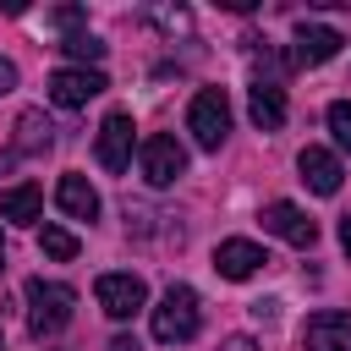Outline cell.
I'll return each mask as SVG.
<instances>
[{
	"instance_id": "obj_1",
	"label": "cell",
	"mask_w": 351,
	"mask_h": 351,
	"mask_svg": "<svg viewBox=\"0 0 351 351\" xmlns=\"http://www.w3.org/2000/svg\"><path fill=\"white\" fill-rule=\"evenodd\" d=\"M71 313H77V291H71V285L44 280V274L27 280V329H33L38 340H44V335H60V329L71 324Z\"/></svg>"
},
{
	"instance_id": "obj_2",
	"label": "cell",
	"mask_w": 351,
	"mask_h": 351,
	"mask_svg": "<svg viewBox=\"0 0 351 351\" xmlns=\"http://www.w3.org/2000/svg\"><path fill=\"white\" fill-rule=\"evenodd\" d=\"M197 324H203L197 291H192V285H170V291L159 296V307H154V340H159V346H181V340L197 335Z\"/></svg>"
},
{
	"instance_id": "obj_3",
	"label": "cell",
	"mask_w": 351,
	"mask_h": 351,
	"mask_svg": "<svg viewBox=\"0 0 351 351\" xmlns=\"http://www.w3.org/2000/svg\"><path fill=\"white\" fill-rule=\"evenodd\" d=\"M186 132H192L197 148L219 154V143L230 137V99H225V88H203V93L192 99V110H186Z\"/></svg>"
},
{
	"instance_id": "obj_4",
	"label": "cell",
	"mask_w": 351,
	"mask_h": 351,
	"mask_svg": "<svg viewBox=\"0 0 351 351\" xmlns=\"http://www.w3.org/2000/svg\"><path fill=\"white\" fill-rule=\"evenodd\" d=\"M137 159H143V181H148V186H176V181L186 176V148H181L176 137H165V132L143 137Z\"/></svg>"
},
{
	"instance_id": "obj_5",
	"label": "cell",
	"mask_w": 351,
	"mask_h": 351,
	"mask_svg": "<svg viewBox=\"0 0 351 351\" xmlns=\"http://www.w3.org/2000/svg\"><path fill=\"white\" fill-rule=\"evenodd\" d=\"M110 82H104V71H88V66H60V71H49V104H60V110H82L88 99H99Z\"/></svg>"
},
{
	"instance_id": "obj_6",
	"label": "cell",
	"mask_w": 351,
	"mask_h": 351,
	"mask_svg": "<svg viewBox=\"0 0 351 351\" xmlns=\"http://www.w3.org/2000/svg\"><path fill=\"white\" fill-rule=\"evenodd\" d=\"M93 296H99V307L110 318H137L148 307V285L137 274H99L93 280Z\"/></svg>"
},
{
	"instance_id": "obj_7",
	"label": "cell",
	"mask_w": 351,
	"mask_h": 351,
	"mask_svg": "<svg viewBox=\"0 0 351 351\" xmlns=\"http://www.w3.org/2000/svg\"><path fill=\"white\" fill-rule=\"evenodd\" d=\"M258 219H263V230H269V236H280V241H291V247H302V252L318 241V225H313L296 203H285V197L263 203V214H258Z\"/></svg>"
},
{
	"instance_id": "obj_8",
	"label": "cell",
	"mask_w": 351,
	"mask_h": 351,
	"mask_svg": "<svg viewBox=\"0 0 351 351\" xmlns=\"http://www.w3.org/2000/svg\"><path fill=\"white\" fill-rule=\"evenodd\" d=\"M302 351H351V313L324 307L302 324Z\"/></svg>"
},
{
	"instance_id": "obj_9",
	"label": "cell",
	"mask_w": 351,
	"mask_h": 351,
	"mask_svg": "<svg viewBox=\"0 0 351 351\" xmlns=\"http://www.w3.org/2000/svg\"><path fill=\"white\" fill-rule=\"evenodd\" d=\"M132 115L126 110H110L104 115V126H99V165L110 170V176H121L126 165H132Z\"/></svg>"
},
{
	"instance_id": "obj_10",
	"label": "cell",
	"mask_w": 351,
	"mask_h": 351,
	"mask_svg": "<svg viewBox=\"0 0 351 351\" xmlns=\"http://www.w3.org/2000/svg\"><path fill=\"white\" fill-rule=\"evenodd\" d=\"M296 170H302V181H307L318 197H335V192H340V181H346L340 154H329V148H318V143H307V148L296 154Z\"/></svg>"
},
{
	"instance_id": "obj_11",
	"label": "cell",
	"mask_w": 351,
	"mask_h": 351,
	"mask_svg": "<svg viewBox=\"0 0 351 351\" xmlns=\"http://www.w3.org/2000/svg\"><path fill=\"white\" fill-rule=\"evenodd\" d=\"M263 263H269V252H263L258 241H247V236H230V241L214 247V269H219V280H252Z\"/></svg>"
},
{
	"instance_id": "obj_12",
	"label": "cell",
	"mask_w": 351,
	"mask_h": 351,
	"mask_svg": "<svg viewBox=\"0 0 351 351\" xmlns=\"http://www.w3.org/2000/svg\"><path fill=\"white\" fill-rule=\"evenodd\" d=\"M340 44H346V38H340L335 27L302 22V27H296V49H291V60H296V66H324V60L340 55Z\"/></svg>"
},
{
	"instance_id": "obj_13",
	"label": "cell",
	"mask_w": 351,
	"mask_h": 351,
	"mask_svg": "<svg viewBox=\"0 0 351 351\" xmlns=\"http://www.w3.org/2000/svg\"><path fill=\"white\" fill-rule=\"evenodd\" d=\"M38 214H44V186L22 181V186H5L0 192V219L5 225H38Z\"/></svg>"
},
{
	"instance_id": "obj_14",
	"label": "cell",
	"mask_w": 351,
	"mask_h": 351,
	"mask_svg": "<svg viewBox=\"0 0 351 351\" xmlns=\"http://www.w3.org/2000/svg\"><path fill=\"white\" fill-rule=\"evenodd\" d=\"M55 203L71 219H99V192L88 186V176H60L55 181Z\"/></svg>"
},
{
	"instance_id": "obj_15",
	"label": "cell",
	"mask_w": 351,
	"mask_h": 351,
	"mask_svg": "<svg viewBox=\"0 0 351 351\" xmlns=\"http://www.w3.org/2000/svg\"><path fill=\"white\" fill-rule=\"evenodd\" d=\"M252 126L258 132H280L285 126V93L274 88V82H252Z\"/></svg>"
},
{
	"instance_id": "obj_16",
	"label": "cell",
	"mask_w": 351,
	"mask_h": 351,
	"mask_svg": "<svg viewBox=\"0 0 351 351\" xmlns=\"http://www.w3.org/2000/svg\"><path fill=\"white\" fill-rule=\"evenodd\" d=\"M55 143V126L44 121V110H22L16 115V154H44Z\"/></svg>"
},
{
	"instance_id": "obj_17",
	"label": "cell",
	"mask_w": 351,
	"mask_h": 351,
	"mask_svg": "<svg viewBox=\"0 0 351 351\" xmlns=\"http://www.w3.org/2000/svg\"><path fill=\"white\" fill-rule=\"evenodd\" d=\"M38 252L55 258V263H71V258H77V236H71L66 225H44V230H38Z\"/></svg>"
},
{
	"instance_id": "obj_18",
	"label": "cell",
	"mask_w": 351,
	"mask_h": 351,
	"mask_svg": "<svg viewBox=\"0 0 351 351\" xmlns=\"http://www.w3.org/2000/svg\"><path fill=\"white\" fill-rule=\"evenodd\" d=\"M148 22H154L159 33H186V27H192V11H186V5H148Z\"/></svg>"
},
{
	"instance_id": "obj_19",
	"label": "cell",
	"mask_w": 351,
	"mask_h": 351,
	"mask_svg": "<svg viewBox=\"0 0 351 351\" xmlns=\"http://www.w3.org/2000/svg\"><path fill=\"white\" fill-rule=\"evenodd\" d=\"M60 49H66V55H71V60H82V66H88V60H99V55H104V44H99V38H93V33H88V27H82V33H66V38H60Z\"/></svg>"
},
{
	"instance_id": "obj_20",
	"label": "cell",
	"mask_w": 351,
	"mask_h": 351,
	"mask_svg": "<svg viewBox=\"0 0 351 351\" xmlns=\"http://www.w3.org/2000/svg\"><path fill=\"white\" fill-rule=\"evenodd\" d=\"M329 132H335V148L351 154V99H335L329 104Z\"/></svg>"
},
{
	"instance_id": "obj_21",
	"label": "cell",
	"mask_w": 351,
	"mask_h": 351,
	"mask_svg": "<svg viewBox=\"0 0 351 351\" xmlns=\"http://www.w3.org/2000/svg\"><path fill=\"white\" fill-rule=\"evenodd\" d=\"M82 16H88L82 5H55V11H49V22H55V27H71V33H82V27H77Z\"/></svg>"
},
{
	"instance_id": "obj_22",
	"label": "cell",
	"mask_w": 351,
	"mask_h": 351,
	"mask_svg": "<svg viewBox=\"0 0 351 351\" xmlns=\"http://www.w3.org/2000/svg\"><path fill=\"white\" fill-rule=\"evenodd\" d=\"M252 318H263V324H274V318H280V302H252Z\"/></svg>"
},
{
	"instance_id": "obj_23",
	"label": "cell",
	"mask_w": 351,
	"mask_h": 351,
	"mask_svg": "<svg viewBox=\"0 0 351 351\" xmlns=\"http://www.w3.org/2000/svg\"><path fill=\"white\" fill-rule=\"evenodd\" d=\"M11 88H16V66L0 55V93H11Z\"/></svg>"
},
{
	"instance_id": "obj_24",
	"label": "cell",
	"mask_w": 351,
	"mask_h": 351,
	"mask_svg": "<svg viewBox=\"0 0 351 351\" xmlns=\"http://www.w3.org/2000/svg\"><path fill=\"white\" fill-rule=\"evenodd\" d=\"M219 351H258V340H252V335H230Z\"/></svg>"
},
{
	"instance_id": "obj_25",
	"label": "cell",
	"mask_w": 351,
	"mask_h": 351,
	"mask_svg": "<svg viewBox=\"0 0 351 351\" xmlns=\"http://www.w3.org/2000/svg\"><path fill=\"white\" fill-rule=\"evenodd\" d=\"M104 351H143V346H137V340H132V335H115V340H110V346H104Z\"/></svg>"
},
{
	"instance_id": "obj_26",
	"label": "cell",
	"mask_w": 351,
	"mask_h": 351,
	"mask_svg": "<svg viewBox=\"0 0 351 351\" xmlns=\"http://www.w3.org/2000/svg\"><path fill=\"white\" fill-rule=\"evenodd\" d=\"M340 252H346V258H351V214H346V219H340Z\"/></svg>"
},
{
	"instance_id": "obj_27",
	"label": "cell",
	"mask_w": 351,
	"mask_h": 351,
	"mask_svg": "<svg viewBox=\"0 0 351 351\" xmlns=\"http://www.w3.org/2000/svg\"><path fill=\"white\" fill-rule=\"evenodd\" d=\"M11 159H16V148H5V154H0V170H11Z\"/></svg>"
},
{
	"instance_id": "obj_28",
	"label": "cell",
	"mask_w": 351,
	"mask_h": 351,
	"mask_svg": "<svg viewBox=\"0 0 351 351\" xmlns=\"http://www.w3.org/2000/svg\"><path fill=\"white\" fill-rule=\"evenodd\" d=\"M0 274H5V258H0Z\"/></svg>"
},
{
	"instance_id": "obj_29",
	"label": "cell",
	"mask_w": 351,
	"mask_h": 351,
	"mask_svg": "<svg viewBox=\"0 0 351 351\" xmlns=\"http://www.w3.org/2000/svg\"><path fill=\"white\" fill-rule=\"evenodd\" d=\"M0 351H5V340H0Z\"/></svg>"
}]
</instances>
